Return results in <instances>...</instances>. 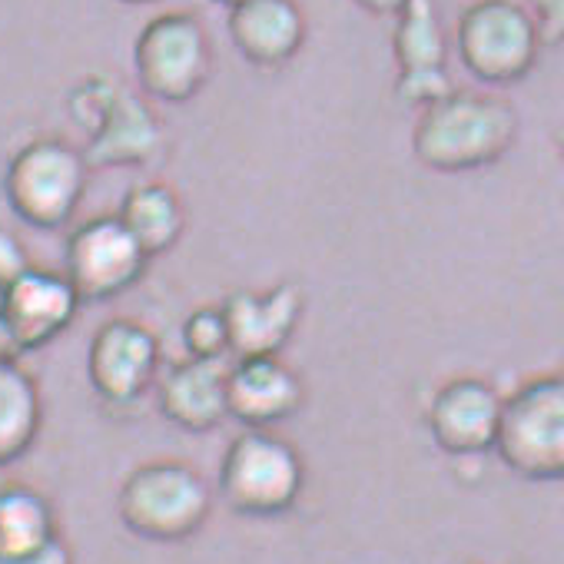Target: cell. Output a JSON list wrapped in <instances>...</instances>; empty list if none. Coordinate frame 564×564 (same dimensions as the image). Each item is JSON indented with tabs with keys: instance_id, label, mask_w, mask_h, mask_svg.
<instances>
[{
	"instance_id": "83f0119b",
	"label": "cell",
	"mask_w": 564,
	"mask_h": 564,
	"mask_svg": "<svg viewBox=\"0 0 564 564\" xmlns=\"http://www.w3.org/2000/svg\"><path fill=\"white\" fill-rule=\"evenodd\" d=\"M0 356H18L11 339H8V333H4V323H0Z\"/></svg>"
},
{
	"instance_id": "ffe728a7",
	"label": "cell",
	"mask_w": 564,
	"mask_h": 564,
	"mask_svg": "<svg viewBox=\"0 0 564 564\" xmlns=\"http://www.w3.org/2000/svg\"><path fill=\"white\" fill-rule=\"evenodd\" d=\"M392 54H395L399 74L445 70L448 41H445V28H442L435 0H409L395 14Z\"/></svg>"
},
{
	"instance_id": "52a82bcc",
	"label": "cell",
	"mask_w": 564,
	"mask_h": 564,
	"mask_svg": "<svg viewBox=\"0 0 564 564\" xmlns=\"http://www.w3.org/2000/svg\"><path fill=\"white\" fill-rule=\"evenodd\" d=\"M133 70L150 100H193L213 74V44L203 21L189 11H166L147 21L133 44Z\"/></svg>"
},
{
	"instance_id": "9c48e42d",
	"label": "cell",
	"mask_w": 564,
	"mask_h": 564,
	"mask_svg": "<svg viewBox=\"0 0 564 564\" xmlns=\"http://www.w3.org/2000/svg\"><path fill=\"white\" fill-rule=\"evenodd\" d=\"M160 339L150 326L117 316L107 319L87 346V382L110 409L137 405L160 376Z\"/></svg>"
},
{
	"instance_id": "4316f807",
	"label": "cell",
	"mask_w": 564,
	"mask_h": 564,
	"mask_svg": "<svg viewBox=\"0 0 564 564\" xmlns=\"http://www.w3.org/2000/svg\"><path fill=\"white\" fill-rule=\"evenodd\" d=\"M356 4L362 8V11H369V14H376V18H395L409 0H356Z\"/></svg>"
},
{
	"instance_id": "ac0fdd59",
	"label": "cell",
	"mask_w": 564,
	"mask_h": 564,
	"mask_svg": "<svg viewBox=\"0 0 564 564\" xmlns=\"http://www.w3.org/2000/svg\"><path fill=\"white\" fill-rule=\"evenodd\" d=\"M117 219L147 252V259L170 252L186 232V206L170 183H137L123 193Z\"/></svg>"
},
{
	"instance_id": "603a6c76",
	"label": "cell",
	"mask_w": 564,
	"mask_h": 564,
	"mask_svg": "<svg viewBox=\"0 0 564 564\" xmlns=\"http://www.w3.org/2000/svg\"><path fill=\"white\" fill-rule=\"evenodd\" d=\"M455 87L448 80V70H415V74H399L395 77V97L405 107H415L419 113L442 97H448Z\"/></svg>"
},
{
	"instance_id": "f1b7e54d",
	"label": "cell",
	"mask_w": 564,
	"mask_h": 564,
	"mask_svg": "<svg viewBox=\"0 0 564 564\" xmlns=\"http://www.w3.org/2000/svg\"><path fill=\"white\" fill-rule=\"evenodd\" d=\"M123 4H156V0H123Z\"/></svg>"
},
{
	"instance_id": "cb8c5ba5",
	"label": "cell",
	"mask_w": 564,
	"mask_h": 564,
	"mask_svg": "<svg viewBox=\"0 0 564 564\" xmlns=\"http://www.w3.org/2000/svg\"><path fill=\"white\" fill-rule=\"evenodd\" d=\"M31 265H34V262H31L28 246L21 242V236L0 226V290L11 286V282H14L18 275H24Z\"/></svg>"
},
{
	"instance_id": "484cf974",
	"label": "cell",
	"mask_w": 564,
	"mask_h": 564,
	"mask_svg": "<svg viewBox=\"0 0 564 564\" xmlns=\"http://www.w3.org/2000/svg\"><path fill=\"white\" fill-rule=\"evenodd\" d=\"M0 564H74V547L67 544L64 534H57L54 541L28 551V554H18V557H0Z\"/></svg>"
},
{
	"instance_id": "277c9868",
	"label": "cell",
	"mask_w": 564,
	"mask_h": 564,
	"mask_svg": "<svg viewBox=\"0 0 564 564\" xmlns=\"http://www.w3.org/2000/svg\"><path fill=\"white\" fill-rule=\"evenodd\" d=\"M87 180L90 166L77 147L61 137H37L11 156L4 196L21 223L41 232H57L77 216Z\"/></svg>"
},
{
	"instance_id": "9a60e30c",
	"label": "cell",
	"mask_w": 564,
	"mask_h": 564,
	"mask_svg": "<svg viewBox=\"0 0 564 564\" xmlns=\"http://www.w3.org/2000/svg\"><path fill=\"white\" fill-rule=\"evenodd\" d=\"M163 143V123L150 110V104L120 87L100 123L87 133V147L80 150L90 170H117V166H143L156 156Z\"/></svg>"
},
{
	"instance_id": "7402d4cb",
	"label": "cell",
	"mask_w": 564,
	"mask_h": 564,
	"mask_svg": "<svg viewBox=\"0 0 564 564\" xmlns=\"http://www.w3.org/2000/svg\"><path fill=\"white\" fill-rule=\"evenodd\" d=\"M117 94H120V87H117L110 77L94 74V77H87L84 84H77V87L70 90V100H67L70 117L90 133V130L100 123V117L107 113V107L113 104Z\"/></svg>"
},
{
	"instance_id": "8fae6325",
	"label": "cell",
	"mask_w": 564,
	"mask_h": 564,
	"mask_svg": "<svg viewBox=\"0 0 564 564\" xmlns=\"http://www.w3.org/2000/svg\"><path fill=\"white\" fill-rule=\"evenodd\" d=\"M505 395L481 376H455L442 382L425 409L432 442L452 458L495 452Z\"/></svg>"
},
{
	"instance_id": "3957f363",
	"label": "cell",
	"mask_w": 564,
	"mask_h": 564,
	"mask_svg": "<svg viewBox=\"0 0 564 564\" xmlns=\"http://www.w3.org/2000/svg\"><path fill=\"white\" fill-rule=\"evenodd\" d=\"M216 488L242 518H279L306 488V462L290 438L269 429H242L219 458Z\"/></svg>"
},
{
	"instance_id": "8992f818",
	"label": "cell",
	"mask_w": 564,
	"mask_h": 564,
	"mask_svg": "<svg viewBox=\"0 0 564 564\" xmlns=\"http://www.w3.org/2000/svg\"><path fill=\"white\" fill-rule=\"evenodd\" d=\"M455 51L475 80L505 87L531 74L541 37L518 0H475L458 14Z\"/></svg>"
},
{
	"instance_id": "ba28073f",
	"label": "cell",
	"mask_w": 564,
	"mask_h": 564,
	"mask_svg": "<svg viewBox=\"0 0 564 564\" xmlns=\"http://www.w3.org/2000/svg\"><path fill=\"white\" fill-rule=\"evenodd\" d=\"M147 252L113 216H90L67 232L64 275L80 303H110L130 293L147 272Z\"/></svg>"
},
{
	"instance_id": "4dcf8cb0",
	"label": "cell",
	"mask_w": 564,
	"mask_h": 564,
	"mask_svg": "<svg viewBox=\"0 0 564 564\" xmlns=\"http://www.w3.org/2000/svg\"><path fill=\"white\" fill-rule=\"evenodd\" d=\"M561 160H564V130H561Z\"/></svg>"
},
{
	"instance_id": "7c38bea8",
	"label": "cell",
	"mask_w": 564,
	"mask_h": 564,
	"mask_svg": "<svg viewBox=\"0 0 564 564\" xmlns=\"http://www.w3.org/2000/svg\"><path fill=\"white\" fill-rule=\"evenodd\" d=\"M306 313V296L296 282H275L269 290H239L223 300L229 352L236 359L279 356L296 336Z\"/></svg>"
},
{
	"instance_id": "44dd1931",
	"label": "cell",
	"mask_w": 564,
	"mask_h": 564,
	"mask_svg": "<svg viewBox=\"0 0 564 564\" xmlns=\"http://www.w3.org/2000/svg\"><path fill=\"white\" fill-rule=\"evenodd\" d=\"M180 336H183L186 359L223 362L229 356V329H226L223 306H196L193 313H186Z\"/></svg>"
},
{
	"instance_id": "4fadbf2b",
	"label": "cell",
	"mask_w": 564,
	"mask_h": 564,
	"mask_svg": "<svg viewBox=\"0 0 564 564\" xmlns=\"http://www.w3.org/2000/svg\"><path fill=\"white\" fill-rule=\"evenodd\" d=\"M306 402L303 376L279 356L236 359L226 369V412L246 429H272L300 415Z\"/></svg>"
},
{
	"instance_id": "5bb4252c",
	"label": "cell",
	"mask_w": 564,
	"mask_h": 564,
	"mask_svg": "<svg viewBox=\"0 0 564 564\" xmlns=\"http://www.w3.org/2000/svg\"><path fill=\"white\" fill-rule=\"evenodd\" d=\"M226 28L232 47L265 70L290 64L306 44V14L296 0H239Z\"/></svg>"
},
{
	"instance_id": "5b68a950",
	"label": "cell",
	"mask_w": 564,
	"mask_h": 564,
	"mask_svg": "<svg viewBox=\"0 0 564 564\" xmlns=\"http://www.w3.org/2000/svg\"><path fill=\"white\" fill-rule=\"evenodd\" d=\"M495 452L528 481H564V372L534 376L505 399Z\"/></svg>"
},
{
	"instance_id": "30bf717a",
	"label": "cell",
	"mask_w": 564,
	"mask_h": 564,
	"mask_svg": "<svg viewBox=\"0 0 564 564\" xmlns=\"http://www.w3.org/2000/svg\"><path fill=\"white\" fill-rule=\"evenodd\" d=\"M80 296L70 279L54 269L31 265L11 286L0 290V323L18 356L37 352L64 336L80 316Z\"/></svg>"
},
{
	"instance_id": "e0dca14e",
	"label": "cell",
	"mask_w": 564,
	"mask_h": 564,
	"mask_svg": "<svg viewBox=\"0 0 564 564\" xmlns=\"http://www.w3.org/2000/svg\"><path fill=\"white\" fill-rule=\"evenodd\" d=\"M44 425V395L21 356H0V468L21 462Z\"/></svg>"
},
{
	"instance_id": "f546056e",
	"label": "cell",
	"mask_w": 564,
	"mask_h": 564,
	"mask_svg": "<svg viewBox=\"0 0 564 564\" xmlns=\"http://www.w3.org/2000/svg\"><path fill=\"white\" fill-rule=\"evenodd\" d=\"M219 4H226V8H232V4H239V0H219Z\"/></svg>"
},
{
	"instance_id": "d4e9b609",
	"label": "cell",
	"mask_w": 564,
	"mask_h": 564,
	"mask_svg": "<svg viewBox=\"0 0 564 564\" xmlns=\"http://www.w3.org/2000/svg\"><path fill=\"white\" fill-rule=\"evenodd\" d=\"M541 44H564V0H528Z\"/></svg>"
},
{
	"instance_id": "7a4b0ae2",
	"label": "cell",
	"mask_w": 564,
	"mask_h": 564,
	"mask_svg": "<svg viewBox=\"0 0 564 564\" xmlns=\"http://www.w3.org/2000/svg\"><path fill=\"white\" fill-rule=\"evenodd\" d=\"M120 524L156 544L193 538L213 514V491L206 478L180 458H153L137 465L117 491Z\"/></svg>"
},
{
	"instance_id": "2e32d148",
	"label": "cell",
	"mask_w": 564,
	"mask_h": 564,
	"mask_svg": "<svg viewBox=\"0 0 564 564\" xmlns=\"http://www.w3.org/2000/svg\"><path fill=\"white\" fill-rule=\"evenodd\" d=\"M156 405L166 422L189 435L219 429L226 412V366L183 359L163 379H156Z\"/></svg>"
},
{
	"instance_id": "d6986e66",
	"label": "cell",
	"mask_w": 564,
	"mask_h": 564,
	"mask_svg": "<svg viewBox=\"0 0 564 564\" xmlns=\"http://www.w3.org/2000/svg\"><path fill=\"white\" fill-rule=\"evenodd\" d=\"M61 534L57 511L28 481H0V557L28 554Z\"/></svg>"
},
{
	"instance_id": "6da1fadb",
	"label": "cell",
	"mask_w": 564,
	"mask_h": 564,
	"mask_svg": "<svg viewBox=\"0 0 564 564\" xmlns=\"http://www.w3.org/2000/svg\"><path fill=\"white\" fill-rule=\"evenodd\" d=\"M514 140L518 110L505 97L452 90L419 113L412 153L435 173H475L505 160Z\"/></svg>"
}]
</instances>
